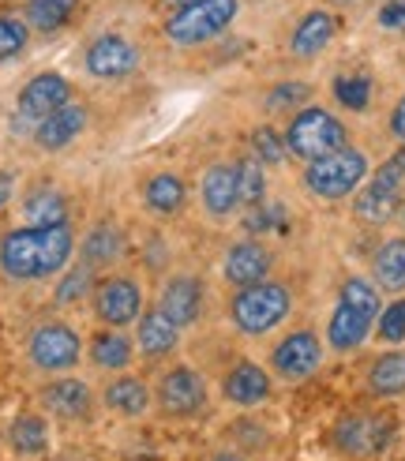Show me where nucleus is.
Wrapping results in <instances>:
<instances>
[{"instance_id":"obj_28","label":"nucleus","mask_w":405,"mask_h":461,"mask_svg":"<svg viewBox=\"0 0 405 461\" xmlns=\"http://www.w3.org/2000/svg\"><path fill=\"white\" fill-rule=\"evenodd\" d=\"M368 394L372 398H401L405 394V349H387L379 353L368 367Z\"/></svg>"},{"instance_id":"obj_16","label":"nucleus","mask_w":405,"mask_h":461,"mask_svg":"<svg viewBox=\"0 0 405 461\" xmlns=\"http://www.w3.org/2000/svg\"><path fill=\"white\" fill-rule=\"evenodd\" d=\"M270 267H274V256H270V248L256 237L248 240H237L225 248L221 256V278L230 282L233 289H248V285H259L270 278Z\"/></svg>"},{"instance_id":"obj_42","label":"nucleus","mask_w":405,"mask_h":461,"mask_svg":"<svg viewBox=\"0 0 405 461\" xmlns=\"http://www.w3.org/2000/svg\"><path fill=\"white\" fill-rule=\"evenodd\" d=\"M12 195H15V176L0 169V211H4V206L12 203Z\"/></svg>"},{"instance_id":"obj_40","label":"nucleus","mask_w":405,"mask_h":461,"mask_svg":"<svg viewBox=\"0 0 405 461\" xmlns=\"http://www.w3.org/2000/svg\"><path fill=\"white\" fill-rule=\"evenodd\" d=\"M375 19L382 31H405V0H387Z\"/></svg>"},{"instance_id":"obj_26","label":"nucleus","mask_w":405,"mask_h":461,"mask_svg":"<svg viewBox=\"0 0 405 461\" xmlns=\"http://www.w3.org/2000/svg\"><path fill=\"white\" fill-rule=\"evenodd\" d=\"M140 357L135 353V338H128L124 330H112V327H102L94 338H90V364L98 372H128L131 360Z\"/></svg>"},{"instance_id":"obj_18","label":"nucleus","mask_w":405,"mask_h":461,"mask_svg":"<svg viewBox=\"0 0 405 461\" xmlns=\"http://www.w3.org/2000/svg\"><path fill=\"white\" fill-rule=\"evenodd\" d=\"M38 398H41L45 412H53L57 420H68V424L90 420V412H94V390L76 375H57L53 383L41 386Z\"/></svg>"},{"instance_id":"obj_27","label":"nucleus","mask_w":405,"mask_h":461,"mask_svg":"<svg viewBox=\"0 0 405 461\" xmlns=\"http://www.w3.org/2000/svg\"><path fill=\"white\" fill-rule=\"evenodd\" d=\"M8 439V450L15 457H45L50 454V420L41 417V412H19V417L8 424L4 431Z\"/></svg>"},{"instance_id":"obj_14","label":"nucleus","mask_w":405,"mask_h":461,"mask_svg":"<svg viewBox=\"0 0 405 461\" xmlns=\"http://www.w3.org/2000/svg\"><path fill=\"white\" fill-rule=\"evenodd\" d=\"M202 304H207V289H202V282L195 274H173V278H166L162 289H158L154 308H162V315L173 322V327L188 330L199 322Z\"/></svg>"},{"instance_id":"obj_12","label":"nucleus","mask_w":405,"mask_h":461,"mask_svg":"<svg viewBox=\"0 0 405 461\" xmlns=\"http://www.w3.org/2000/svg\"><path fill=\"white\" fill-rule=\"evenodd\" d=\"M323 364V341L315 330H292L270 349V372L285 383H304L320 372Z\"/></svg>"},{"instance_id":"obj_43","label":"nucleus","mask_w":405,"mask_h":461,"mask_svg":"<svg viewBox=\"0 0 405 461\" xmlns=\"http://www.w3.org/2000/svg\"><path fill=\"white\" fill-rule=\"evenodd\" d=\"M207 461H248V454L237 450V447H221V450H214Z\"/></svg>"},{"instance_id":"obj_2","label":"nucleus","mask_w":405,"mask_h":461,"mask_svg":"<svg viewBox=\"0 0 405 461\" xmlns=\"http://www.w3.org/2000/svg\"><path fill=\"white\" fill-rule=\"evenodd\" d=\"M382 312V301H379V289L372 278H353L342 282L338 289V304L327 319V345L334 353H353L360 345L368 341V334L375 330V319Z\"/></svg>"},{"instance_id":"obj_10","label":"nucleus","mask_w":405,"mask_h":461,"mask_svg":"<svg viewBox=\"0 0 405 461\" xmlns=\"http://www.w3.org/2000/svg\"><path fill=\"white\" fill-rule=\"evenodd\" d=\"M27 357L38 372H72V367L83 360V338L76 327H68L60 319L38 322L27 338Z\"/></svg>"},{"instance_id":"obj_25","label":"nucleus","mask_w":405,"mask_h":461,"mask_svg":"<svg viewBox=\"0 0 405 461\" xmlns=\"http://www.w3.org/2000/svg\"><path fill=\"white\" fill-rule=\"evenodd\" d=\"M128 251V240H124V229L117 221H94L86 229V237H83V251H79V263H86L90 270H98V267H112L121 256Z\"/></svg>"},{"instance_id":"obj_35","label":"nucleus","mask_w":405,"mask_h":461,"mask_svg":"<svg viewBox=\"0 0 405 461\" xmlns=\"http://www.w3.org/2000/svg\"><path fill=\"white\" fill-rule=\"evenodd\" d=\"M308 102H311V83H304V79H285L263 95V105L270 113H292V109L301 113Z\"/></svg>"},{"instance_id":"obj_45","label":"nucleus","mask_w":405,"mask_h":461,"mask_svg":"<svg viewBox=\"0 0 405 461\" xmlns=\"http://www.w3.org/2000/svg\"><path fill=\"white\" fill-rule=\"evenodd\" d=\"M401 225H405V203H401Z\"/></svg>"},{"instance_id":"obj_3","label":"nucleus","mask_w":405,"mask_h":461,"mask_svg":"<svg viewBox=\"0 0 405 461\" xmlns=\"http://www.w3.org/2000/svg\"><path fill=\"white\" fill-rule=\"evenodd\" d=\"M398 439V417L387 409H353L330 424V447L346 461H375Z\"/></svg>"},{"instance_id":"obj_8","label":"nucleus","mask_w":405,"mask_h":461,"mask_svg":"<svg viewBox=\"0 0 405 461\" xmlns=\"http://www.w3.org/2000/svg\"><path fill=\"white\" fill-rule=\"evenodd\" d=\"M240 12V0H195L192 8L173 12L166 19V38L180 50H192V45L214 41L221 31L233 27V19Z\"/></svg>"},{"instance_id":"obj_30","label":"nucleus","mask_w":405,"mask_h":461,"mask_svg":"<svg viewBox=\"0 0 405 461\" xmlns=\"http://www.w3.org/2000/svg\"><path fill=\"white\" fill-rule=\"evenodd\" d=\"M22 218L27 225H68V199L57 188H34L22 199Z\"/></svg>"},{"instance_id":"obj_22","label":"nucleus","mask_w":405,"mask_h":461,"mask_svg":"<svg viewBox=\"0 0 405 461\" xmlns=\"http://www.w3.org/2000/svg\"><path fill=\"white\" fill-rule=\"evenodd\" d=\"M140 195H143V206L150 214L173 218V214L184 211V203H188V180L173 169H158L140 184Z\"/></svg>"},{"instance_id":"obj_44","label":"nucleus","mask_w":405,"mask_h":461,"mask_svg":"<svg viewBox=\"0 0 405 461\" xmlns=\"http://www.w3.org/2000/svg\"><path fill=\"white\" fill-rule=\"evenodd\" d=\"M162 5H166V8H173V12H184V8H192V5H195V0H162Z\"/></svg>"},{"instance_id":"obj_17","label":"nucleus","mask_w":405,"mask_h":461,"mask_svg":"<svg viewBox=\"0 0 405 461\" xmlns=\"http://www.w3.org/2000/svg\"><path fill=\"white\" fill-rule=\"evenodd\" d=\"M68 102H72V83H68L60 72H38L19 90V117L31 128H38L45 117H53V113Z\"/></svg>"},{"instance_id":"obj_36","label":"nucleus","mask_w":405,"mask_h":461,"mask_svg":"<svg viewBox=\"0 0 405 461\" xmlns=\"http://www.w3.org/2000/svg\"><path fill=\"white\" fill-rule=\"evenodd\" d=\"M31 41V23L15 12H0V64L15 60Z\"/></svg>"},{"instance_id":"obj_23","label":"nucleus","mask_w":405,"mask_h":461,"mask_svg":"<svg viewBox=\"0 0 405 461\" xmlns=\"http://www.w3.org/2000/svg\"><path fill=\"white\" fill-rule=\"evenodd\" d=\"M180 345V327L162 315V308H147L135 322V353L147 357V360H162L173 357Z\"/></svg>"},{"instance_id":"obj_6","label":"nucleus","mask_w":405,"mask_h":461,"mask_svg":"<svg viewBox=\"0 0 405 461\" xmlns=\"http://www.w3.org/2000/svg\"><path fill=\"white\" fill-rule=\"evenodd\" d=\"M372 176V158L360 147H346L338 154H327L320 161H308L304 166V188L323 199V203H338L349 199L364 188V180Z\"/></svg>"},{"instance_id":"obj_11","label":"nucleus","mask_w":405,"mask_h":461,"mask_svg":"<svg viewBox=\"0 0 405 461\" xmlns=\"http://www.w3.org/2000/svg\"><path fill=\"white\" fill-rule=\"evenodd\" d=\"M401 180L405 173L394 166V161H382V166L372 173V180L364 184V188L356 192L353 199V214L356 221H364V225H391L394 214L401 211Z\"/></svg>"},{"instance_id":"obj_1","label":"nucleus","mask_w":405,"mask_h":461,"mask_svg":"<svg viewBox=\"0 0 405 461\" xmlns=\"http://www.w3.org/2000/svg\"><path fill=\"white\" fill-rule=\"evenodd\" d=\"M76 256L72 225H15L0 237V274L12 282H50Z\"/></svg>"},{"instance_id":"obj_4","label":"nucleus","mask_w":405,"mask_h":461,"mask_svg":"<svg viewBox=\"0 0 405 461\" xmlns=\"http://www.w3.org/2000/svg\"><path fill=\"white\" fill-rule=\"evenodd\" d=\"M289 315H292V293L285 282H274V278L237 289L230 296V322L248 338L274 334Z\"/></svg>"},{"instance_id":"obj_9","label":"nucleus","mask_w":405,"mask_h":461,"mask_svg":"<svg viewBox=\"0 0 405 461\" xmlns=\"http://www.w3.org/2000/svg\"><path fill=\"white\" fill-rule=\"evenodd\" d=\"M90 308H94L102 327L124 330L131 322H140L143 308V285L131 278V274H105V278L94 282V293H90Z\"/></svg>"},{"instance_id":"obj_41","label":"nucleus","mask_w":405,"mask_h":461,"mask_svg":"<svg viewBox=\"0 0 405 461\" xmlns=\"http://www.w3.org/2000/svg\"><path fill=\"white\" fill-rule=\"evenodd\" d=\"M387 128H391V135L405 147V95L394 102V109H391V121H387Z\"/></svg>"},{"instance_id":"obj_39","label":"nucleus","mask_w":405,"mask_h":461,"mask_svg":"<svg viewBox=\"0 0 405 461\" xmlns=\"http://www.w3.org/2000/svg\"><path fill=\"white\" fill-rule=\"evenodd\" d=\"M282 221H285V211L274 206V203H259V206H252V211H244V229L252 237L270 233V229H278Z\"/></svg>"},{"instance_id":"obj_38","label":"nucleus","mask_w":405,"mask_h":461,"mask_svg":"<svg viewBox=\"0 0 405 461\" xmlns=\"http://www.w3.org/2000/svg\"><path fill=\"white\" fill-rule=\"evenodd\" d=\"M375 338L387 341V345H394V349L405 341V296H394V301L379 312V319H375Z\"/></svg>"},{"instance_id":"obj_24","label":"nucleus","mask_w":405,"mask_h":461,"mask_svg":"<svg viewBox=\"0 0 405 461\" xmlns=\"http://www.w3.org/2000/svg\"><path fill=\"white\" fill-rule=\"evenodd\" d=\"M334 34H338V15L327 12V8H311V12H304V19L297 23V27H292V34H289V53L301 57V60L320 57L327 45L334 41Z\"/></svg>"},{"instance_id":"obj_15","label":"nucleus","mask_w":405,"mask_h":461,"mask_svg":"<svg viewBox=\"0 0 405 461\" xmlns=\"http://www.w3.org/2000/svg\"><path fill=\"white\" fill-rule=\"evenodd\" d=\"M270 394H274V379L256 360H237L221 375V402H230L233 409H259L270 402Z\"/></svg>"},{"instance_id":"obj_21","label":"nucleus","mask_w":405,"mask_h":461,"mask_svg":"<svg viewBox=\"0 0 405 461\" xmlns=\"http://www.w3.org/2000/svg\"><path fill=\"white\" fill-rule=\"evenodd\" d=\"M86 124H90V109L83 105V102H68V105H60L53 117H45L38 128H34V143L41 147V150H64V147H72L79 135L86 131Z\"/></svg>"},{"instance_id":"obj_34","label":"nucleus","mask_w":405,"mask_h":461,"mask_svg":"<svg viewBox=\"0 0 405 461\" xmlns=\"http://www.w3.org/2000/svg\"><path fill=\"white\" fill-rule=\"evenodd\" d=\"M334 90V102L349 109V113H364L372 105V79L364 72H346V76H338L330 83Z\"/></svg>"},{"instance_id":"obj_7","label":"nucleus","mask_w":405,"mask_h":461,"mask_svg":"<svg viewBox=\"0 0 405 461\" xmlns=\"http://www.w3.org/2000/svg\"><path fill=\"white\" fill-rule=\"evenodd\" d=\"M207 402H211V386L192 364H173L154 383V409L166 420H192L207 409Z\"/></svg>"},{"instance_id":"obj_13","label":"nucleus","mask_w":405,"mask_h":461,"mask_svg":"<svg viewBox=\"0 0 405 461\" xmlns=\"http://www.w3.org/2000/svg\"><path fill=\"white\" fill-rule=\"evenodd\" d=\"M86 76L94 79H128L140 72V50L124 38V34H98L94 41L86 45Z\"/></svg>"},{"instance_id":"obj_5","label":"nucleus","mask_w":405,"mask_h":461,"mask_svg":"<svg viewBox=\"0 0 405 461\" xmlns=\"http://www.w3.org/2000/svg\"><path fill=\"white\" fill-rule=\"evenodd\" d=\"M285 150L297 161H320L327 154H338L349 147V128L342 124V117H334L323 105H304L301 113H292L285 131Z\"/></svg>"},{"instance_id":"obj_31","label":"nucleus","mask_w":405,"mask_h":461,"mask_svg":"<svg viewBox=\"0 0 405 461\" xmlns=\"http://www.w3.org/2000/svg\"><path fill=\"white\" fill-rule=\"evenodd\" d=\"M237 195H240L244 211H252V206L266 203V166L259 158H252V154L237 158Z\"/></svg>"},{"instance_id":"obj_37","label":"nucleus","mask_w":405,"mask_h":461,"mask_svg":"<svg viewBox=\"0 0 405 461\" xmlns=\"http://www.w3.org/2000/svg\"><path fill=\"white\" fill-rule=\"evenodd\" d=\"M252 158H259L263 166H285V140H282V131H274L270 124H259L252 131Z\"/></svg>"},{"instance_id":"obj_29","label":"nucleus","mask_w":405,"mask_h":461,"mask_svg":"<svg viewBox=\"0 0 405 461\" xmlns=\"http://www.w3.org/2000/svg\"><path fill=\"white\" fill-rule=\"evenodd\" d=\"M372 282L375 289L387 293L405 289V237H391L379 244V251L372 256Z\"/></svg>"},{"instance_id":"obj_33","label":"nucleus","mask_w":405,"mask_h":461,"mask_svg":"<svg viewBox=\"0 0 405 461\" xmlns=\"http://www.w3.org/2000/svg\"><path fill=\"white\" fill-rule=\"evenodd\" d=\"M94 270H90L86 263H76V267H68L64 274H60V282H57V289H53V296H57V304L60 308H68V304H83L90 293H94Z\"/></svg>"},{"instance_id":"obj_32","label":"nucleus","mask_w":405,"mask_h":461,"mask_svg":"<svg viewBox=\"0 0 405 461\" xmlns=\"http://www.w3.org/2000/svg\"><path fill=\"white\" fill-rule=\"evenodd\" d=\"M76 8H79V0H27V15L22 19L41 34H53L76 15Z\"/></svg>"},{"instance_id":"obj_19","label":"nucleus","mask_w":405,"mask_h":461,"mask_svg":"<svg viewBox=\"0 0 405 461\" xmlns=\"http://www.w3.org/2000/svg\"><path fill=\"white\" fill-rule=\"evenodd\" d=\"M102 405L109 412H117V417H124V420H140L154 409V386L140 375L121 372L102 386Z\"/></svg>"},{"instance_id":"obj_20","label":"nucleus","mask_w":405,"mask_h":461,"mask_svg":"<svg viewBox=\"0 0 405 461\" xmlns=\"http://www.w3.org/2000/svg\"><path fill=\"white\" fill-rule=\"evenodd\" d=\"M199 199L207 206L211 218H230L240 211V195H237V161H211L202 169L199 180Z\"/></svg>"}]
</instances>
